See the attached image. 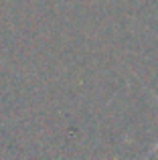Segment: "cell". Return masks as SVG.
Instances as JSON below:
<instances>
[{"instance_id": "1", "label": "cell", "mask_w": 158, "mask_h": 160, "mask_svg": "<svg viewBox=\"0 0 158 160\" xmlns=\"http://www.w3.org/2000/svg\"><path fill=\"white\" fill-rule=\"evenodd\" d=\"M154 98H156V102H158V95H154ZM154 152H158V142H156V144H154V148L150 150V154H154Z\"/></svg>"}]
</instances>
